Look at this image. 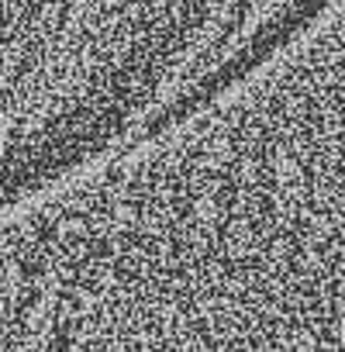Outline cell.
Listing matches in <instances>:
<instances>
[{"label": "cell", "instance_id": "1", "mask_svg": "<svg viewBox=\"0 0 345 352\" xmlns=\"http://www.w3.org/2000/svg\"><path fill=\"white\" fill-rule=\"evenodd\" d=\"M0 352H345V0L0 214Z\"/></svg>", "mask_w": 345, "mask_h": 352}, {"label": "cell", "instance_id": "2", "mask_svg": "<svg viewBox=\"0 0 345 352\" xmlns=\"http://www.w3.org/2000/svg\"><path fill=\"white\" fill-rule=\"evenodd\" d=\"M256 0H0V214L135 138Z\"/></svg>", "mask_w": 345, "mask_h": 352}]
</instances>
